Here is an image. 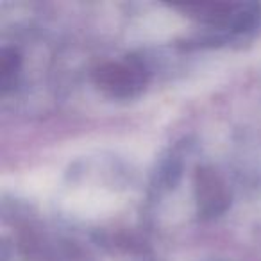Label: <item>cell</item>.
Returning a JSON list of instances; mask_svg holds the SVG:
<instances>
[{
  "instance_id": "1",
  "label": "cell",
  "mask_w": 261,
  "mask_h": 261,
  "mask_svg": "<svg viewBox=\"0 0 261 261\" xmlns=\"http://www.w3.org/2000/svg\"><path fill=\"white\" fill-rule=\"evenodd\" d=\"M175 9L204 29L195 40L197 47H242L261 33V4L256 2H202Z\"/></svg>"
},
{
  "instance_id": "2",
  "label": "cell",
  "mask_w": 261,
  "mask_h": 261,
  "mask_svg": "<svg viewBox=\"0 0 261 261\" xmlns=\"http://www.w3.org/2000/svg\"><path fill=\"white\" fill-rule=\"evenodd\" d=\"M150 81V68L138 56L104 61L93 70V84L113 100H130L143 93Z\"/></svg>"
},
{
  "instance_id": "3",
  "label": "cell",
  "mask_w": 261,
  "mask_h": 261,
  "mask_svg": "<svg viewBox=\"0 0 261 261\" xmlns=\"http://www.w3.org/2000/svg\"><path fill=\"white\" fill-rule=\"evenodd\" d=\"M193 190H195L197 213L204 220L224 215L231 204V190L227 181L213 167L197 168Z\"/></svg>"
},
{
  "instance_id": "4",
  "label": "cell",
  "mask_w": 261,
  "mask_h": 261,
  "mask_svg": "<svg viewBox=\"0 0 261 261\" xmlns=\"http://www.w3.org/2000/svg\"><path fill=\"white\" fill-rule=\"evenodd\" d=\"M22 75V56L18 48L4 47L0 50V91L8 95L16 88Z\"/></svg>"
}]
</instances>
